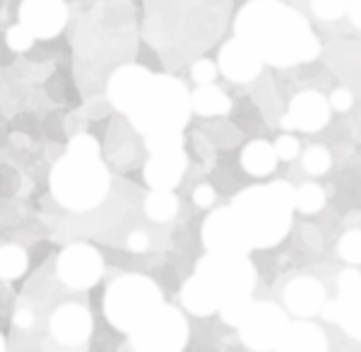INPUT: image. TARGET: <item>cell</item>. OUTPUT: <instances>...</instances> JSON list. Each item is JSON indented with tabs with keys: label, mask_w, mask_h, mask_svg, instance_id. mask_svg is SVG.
Masks as SVG:
<instances>
[{
	"label": "cell",
	"mask_w": 361,
	"mask_h": 352,
	"mask_svg": "<svg viewBox=\"0 0 361 352\" xmlns=\"http://www.w3.org/2000/svg\"><path fill=\"white\" fill-rule=\"evenodd\" d=\"M250 307H253L250 297H234V299H226L222 307H219V316H222V321H224L226 326L238 328V326L243 324V319L248 316Z\"/></svg>",
	"instance_id": "484cf974"
},
{
	"label": "cell",
	"mask_w": 361,
	"mask_h": 352,
	"mask_svg": "<svg viewBox=\"0 0 361 352\" xmlns=\"http://www.w3.org/2000/svg\"><path fill=\"white\" fill-rule=\"evenodd\" d=\"M219 73L231 82H250L260 75L265 61L243 39H229L219 51Z\"/></svg>",
	"instance_id": "4fadbf2b"
},
{
	"label": "cell",
	"mask_w": 361,
	"mask_h": 352,
	"mask_svg": "<svg viewBox=\"0 0 361 352\" xmlns=\"http://www.w3.org/2000/svg\"><path fill=\"white\" fill-rule=\"evenodd\" d=\"M195 275L217 292L222 304L234 297H250L255 290V268L246 256L207 254L197 261Z\"/></svg>",
	"instance_id": "52a82bcc"
},
{
	"label": "cell",
	"mask_w": 361,
	"mask_h": 352,
	"mask_svg": "<svg viewBox=\"0 0 361 352\" xmlns=\"http://www.w3.org/2000/svg\"><path fill=\"white\" fill-rule=\"evenodd\" d=\"M275 352H328V338L316 324L301 319L289 324Z\"/></svg>",
	"instance_id": "ac0fdd59"
},
{
	"label": "cell",
	"mask_w": 361,
	"mask_h": 352,
	"mask_svg": "<svg viewBox=\"0 0 361 352\" xmlns=\"http://www.w3.org/2000/svg\"><path fill=\"white\" fill-rule=\"evenodd\" d=\"M190 114H193V95L188 87L171 75H154L128 119L140 136L152 138L164 133H183Z\"/></svg>",
	"instance_id": "3957f363"
},
{
	"label": "cell",
	"mask_w": 361,
	"mask_h": 352,
	"mask_svg": "<svg viewBox=\"0 0 361 352\" xmlns=\"http://www.w3.org/2000/svg\"><path fill=\"white\" fill-rule=\"evenodd\" d=\"M149 155H161V152H171V150H183V136L180 133H164V136H152L145 138Z\"/></svg>",
	"instance_id": "f1b7e54d"
},
{
	"label": "cell",
	"mask_w": 361,
	"mask_h": 352,
	"mask_svg": "<svg viewBox=\"0 0 361 352\" xmlns=\"http://www.w3.org/2000/svg\"><path fill=\"white\" fill-rule=\"evenodd\" d=\"M214 198H217V193H214L212 186H207V184L197 186L193 193V201H195V205H200V208H209V205L214 203Z\"/></svg>",
	"instance_id": "d590c367"
},
{
	"label": "cell",
	"mask_w": 361,
	"mask_h": 352,
	"mask_svg": "<svg viewBox=\"0 0 361 352\" xmlns=\"http://www.w3.org/2000/svg\"><path fill=\"white\" fill-rule=\"evenodd\" d=\"M68 152L80 157H102V148H99L97 138L87 136V133H80L68 143Z\"/></svg>",
	"instance_id": "1f68e13d"
},
{
	"label": "cell",
	"mask_w": 361,
	"mask_h": 352,
	"mask_svg": "<svg viewBox=\"0 0 361 352\" xmlns=\"http://www.w3.org/2000/svg\"><path fill=\"white\" fill-rule=\"evenodd\" d=\"M337 304H340L342 331L354 340H361V280L349 287V290H342Z\"/></svg>",
	"instance_id": "44dd1931"
},
{
	"label": "cell",
	"mask_w": 361,
	"mask_h": 352,
	"mask_svg": "<svg viewBox=\"0 0 361 352\" xmlns=\"http://www.w3.org/2000/svg\"><path fill=\"white\" fill-rule=\"evenodd\" d=\"M275 150H277V157L284 162L294 160L296 155H299V140L294 136H279L275 140Z\"/></svg>",
	"instance_id": "836d02e7"
},
{
	"label": "cell",
	"mask_w": 361,
	"mask_h": 352,
	"mask_svg": "<svg viewBox=\"0 0 361 352\" xmlns=\"http://www.w3.org/2000/svg\"><path fill=\"white\" fill-rule=\"evenodd\" d=\"M161 290L145 275H123L109 285L104 295V312L116 331L133 333L135 328L161 307Z\"/></svg>",
	"instance_id": "5b68a950"
},
{
	"label": "cell",
	"mask_w": 361,
	"mask_h": 352,
	"mask_svg": "<svg viewBox=\"0 0 361 352\" xmlns=\"http://www.w3.org/2000/svg\"><path fill=\"white\" fill-rule=\"evenodd\" d=\"M301 164H304V169L311 176H320V174H325L330 169V164H333V157H330V152L325 150V148L316 145V148H308L304 152V157H301Z\"/></svg>",
	"instance_id": "4316f807"
},
{
	"label": "cell",
	"mask_w": 361,
	"mask_h": 352,
	"mask_svg": "<svg viewBox=\"0 0 361 352\" xmlns=\"http://www.w3.org/2000/svg\"><path fill=\"white\" fill-rule=\"evenodd\" d=\"M347 15H349V20H352V25L361 29V0H349Z\"/></svg>",
	"instance_id": "f35d334b"
},
{
	"label": "cell",
	"mask_w": 361,
	"mask_h": 352,
	"mask_svg": "<svg viewBox=\"0 0 361 352\" xmlns=\"http://www.w3.org/2000/svg\"><path fill=\"white\" fill-rule=\"evenodd\" d=\"M320 316H323L325 321H340V304H337V299L335 302H325Z\"/></svg>",
	"instance_id": "74e56055"
},
{
	"label": "cell",
	"mask_w": 361,
	"mask_h": 352,
	"mask_svg": "<svg viewBox=\"0 0 361 352\" xmlns=\"http://www.w3.org/2000/svg\"><path fill=\"white\" fill-rule=\"evenodd\" d=\"M330 111H333V104L320 95V92L313 90L299 92L292 99V104H289V116L294 119L296 128L304 133L323 131L330 121Z\"/></svg>",
	"instance_id": "9a60e30c"
},
{
	"label": "cell",
	"mask_w": 361,
	"mask_h": 352,
	"mask_svg": "<svg viewBox=\"0 0 361 352\" xmlns=\"http://www.w3.org/2000/svg\"><path fill=\"white\" fill-rule=\"evenodd\" d=\"M145 213L152 222H159V225H164V222L173 220L178 213V198L173 191H166V189H157L149 193L147 198H145Z\"/></svg>",
	"instance_id": "603a6c76"
},
{
	"label": "cell",
	"mask_w": 361,
	"mask_h": 352,
	"mask_svg": "<svg viewBox=\"0 0 361 352\" xmlns=\"http://www.w3.org/2000/svg\"><path fill=\"white\" fill-rule=\"evenodd\" d=\"M279 157L275 145L265 143V140H253L241 152V167L246 169L250 176H267L275 172Z\"/></svg>",
	"instance_id": "ffe728a7"
},
{
	"label": "cell",
	"mask_w": 361,
	"mask_h": 352,
	"mask_svg": "<svg viewBox=\"0 0 361 352\" xmlns=\"http://www.w3.org/2000/svg\"><path fill=\"white\" fill-rule=\"evenodd\" d=\"M180 299H183V307L193 316H209V314L219 312V307H222V299L217 297V292L195 273H193V278L185 280Z\"/></svg>",
	"instance_id": "d6986e66"
},
{
	"label": "cell",
	"mask_w": 361,
	"mask_h": 352,
	"mask_svg": "<svg viewBox=\"0 0 361 352\" xmlns=\"http://www.w3.org/2000/svg\"><path fill=\"white\" fill-rule=\"evenodd\" d=\"M188 167V155L183 150L161 152V155H152L145 164V181L152 191L166 189L173 191L180 184Z\"/></svg>",
	"instance_id": "2e32d148"
},
{
	"label": "cell",
	"mask_w": 361,
	"mask_h": 352,
	"mask_svg": "<svg viewBox=\"0 0 361 352\" xmlns=\"http://www.w3.org/2000/svg\"><path fill=\"white\" fill-rule=\"evenodd\" d=\"M154 75L149 73L147 68L135 66V63H128V66H121L116 73L109 78L106 85V95L109 102L116 111L121 114H130L133 107L140 102V97L145 95V90L149 87Z\"/></svg>",
	"instance_id": "8fae6325"
},
{
	"label": "cell",
	"mask_w": 361,
	"mask_h": 352,
	"mask_svg": "<svg viewBox=\"0 0 361 352\" xmlns=\"http://www.w3.org/2000/svg\"><path fill=\"white\" fill-rule=\"evenodd\" d=\"M234 37L275 68L311 63L320 54V41L308 20L282 0H250L243 5L234 22Z\"/></svg>",
	"instance_id": "6da1fadb"
},
{
	"label": "cell",
	"mask_w": 361,
	"mask_h": 352,
	"mask_svg": "<svg viewBox=\"0 0 361 352\" xmlns=\"http://www.w3.org/2000/svg\"><path fill=\"white\" fill-rule=\"evenodd\" d=\"M311 8L320 20H340L347 15L349 0H311Z\"/></svg>",
	"instance_id": "f546056e"
},
{
	"label": "cell",
	"mask_w": 361,
	"mask_h": 352,
	"mask_svg": "<svg viewBox=\"0 0 361 352\" xmlns=\"http://www.w3.org/2000/svg\"><path fill=\"white\" fill-rule=\"evenodd\" d=\"M231 102L219 87L214 85H200L193 92V111L200 116H224L229 114Z\"/></svg>",
	"instance_id": "7402d4cb"
},
{
	"label": "cell",
	"mask_w": 361,
	"mask_h": 352,
	"mask_svg": "<svg viewBox=\"0 0 361 352\" xmlns=\"http://www.w3.org/2000/svg\"><path fill=\"white\" fill-rule=\"evenodd\" d=\"M337 251L347 263H361V230H349L342 234Z\"/></svg>",
	"instance_id": "83f0119b"
},
{
	"label": "cell",
	"mask_w": 361,
	"mask_h": 352,
	"mask_svg": "<svg viewBox=\"0 0 361 352\" xmlns=\"http://www.w3.org/2000/svg\"><path fill=\"white\" fill-rule=\"evenodd\" d=\"M330 104H333L335 111H349L354 104V95L345 87H340V90H335L333 95H330Z\"/></svg>",
	"instance_id": "e575fe53"
},
{
	"label": "cell",
	"mask_w": 361,
	"mask_h": 352,
	"mask_svg": "<svg viewBox=\"0 0 361 352\" xmlns=\"http://www.w3.org/2000/svg\"><path fill=\"white\" fill-rule=\"evenodd\" d=\"M202 244L207 254L248 256V251L253 249L234 208H219L207 217L202 225Z\"/></svg>",
	"instance_id": "9c48e42d"
},
{
	"label": "cell",
	"mask_w": 361,
	"mask_h": 352,
	"mask_svg": "<svg viewBox=\"0 0 361 352\" xmlns=\"http://www.w3.org/2000/svg\"><path fill=\"white\" fill-rule=\"evenodd\" d=\"M289 328V319L277 304L253 302L248 316L238 326V336L243 345L253 352H275L284 331Z\"/></svg>",
	"instance_id": "ba28073f"
},
{
	"label": "cell",
	"mask_w": 361,
	"mask_h": 352,
	"mask_svg": "<svg viewBox=\"0 0 361 352\" xmlns=\"http://www.w3.org/2000/svg\"><path fill=\"white\" fill-rule=\"evenodd\" d=\"M231 208L241 220L250 246L253 249H270V246L282 242L292 230L296 191L287 181L250 186V189L238 193Z\"/></svg>",
	"instance_id": "7a4b0ae2"
},
{
	"label": "cell",
	"mask_w": 361,
	"mask_h": 352,
	"mask_svg": "<svg viewBox=\"0 0 361 352\" xmlns=\"http://www.w3.org/2000/svg\"><path fill=\"white\" fill-rule=\"evenodd\" d=\"M128 246H130V251H135V254L147 251V246H149L147 234H145V232H133L130 237H128Z\"/></svg>",
	"instance_id": "8d00e7d4"
},
{
	"label": "cell",
	"mask_w": 361,
	"mask_h": 352,
	"mask_svg": "<svg viewBox=\"0 0 361 352\" xmlns=\"http://www.w3.org/2000/svg\"><path fill=\"white\" fill-rule=\"evenodd\" d=\"M51 193L63 208L87 213L104 203L111 189V176L102 157H80L66 152L51 169Z\"/></svg>",
	"instance_id": "277c9868"
},
{
	"label": "cell",
	"mask_w": 361,
	"mask_h": 352,
	"mask_svg": "<svg viewBox=\"0 0 361 352\" xmlns=\"http://www.w3.org/2000/svg\"><path fill=\"white\" fill-rule=\"evenodd\" d=\"M325 302V287L318 283L316 278H294L292 283L284 290V304L294 316H301V319H311V316H318L323 312Z\"/></svg>",
	"instance_id": "e0dca14e"
},
{
	"label": "cell",
	"mask_w": 361,
	"mask_h": 352,
	"mask_svg": "<svg viewBox=\"0 0 361 352\" xmlns=\"http://www.w3.org/2000/svg\"><path fill=\"white\" fill-rule=\"evenodd\" d=\"M56 273L73 290H90L104 275V258L90 244H70L58 256Z\"/></svg>",
	"instance_id": "30bf717a"
},
{
	"label": "cell",
	"mask_w": 361,
	"mask_h": 352,
	"mask_svg": "<svg viewBox=\"0 0 361 352\" xmlns=\"http://www.w3.org/2000/svg\"><path fill=\"white\" fill-rule=\"evenodd\" d=\"M323 205H325V193L318 184H304L296 189V210L313 215L318 210H323Z\"/></svg>",
	"instance_id": "d4e9b609"
},
{
	"label": "cell",
	"mask_w": 361,
	"mask_h": 352,
	"mask_svg": "<svg viewBox=\"0 0 361 352\" xmlns=\"http://www.w3.org/2000/svg\"><path fill=\"white\" fill-rule=\"evenodd\" d=\"M128 336L135 352H183L188 345V321L176 307L161 304Z\"/></svg>",
	"instance_id": "8992f818"
},
{
	"label": "cell",
	"mask_w": 361,
	"mask_h": 352,
	"mask_svg": "<svg viewBox=\"0 0 361 352\" xmlns=\"http://www.w3.org/2000/svg\"><path fill=\"white\" fill-rule=\"evenodd\" d=\"M217 73H219V66L207 61V58H200L197 63H193V70H190V75H193V80L197 85H212Z\"/></svg>",
	"instance_id": "d6a6232c"
},
{
	"label": "cell",
	"mask_w": 361,
	"mask_h": 352,
	"mask_svg": "<svg viewBox=\"0 0 361 352\" xmlns=\"http://www.w3.org/2000/svg\"><path fill=\"white\" fill-rule=\"evenodd\" d=\"M15 326L17 328H29L34 324V314L29 312V309H20V312H15Z\"/></svg>",
	"instance_id": "ab89813d"
},
{
	"label": "cell",
	"mask_w": 361,
	"mask_h": 352,
	"mask_svg": "<svg viewBox=\"0 0 361 352\" xmlns=\"http://www.w3.org/2000/svg\"><path fill=\"white\" fill-rule=\"evenodd\" d=\"M51 336L68 348L82 345L92 336V314L80 304H63L51 314Z\"/></svg>",
	"instance_id": "5bb4252c"
},
{
	"label": "cell",
	"mask_w": 361,
	"mask_h": 352,
	"mask_svg": "<svg viewBox=\"0 0 361 352\" xmlns=\"http://www.w3.org/2000/svg\"><path fill=\"white\" fill-rule=\"evenodd\" d=\"M27 251L20 249V246L15 244H5L3 249H0V275H3V280H17L22 273L27 271Z\"/></svg>",
	"instance_id": "cb8c5ba5"
},
{
	"label": "cell",
	"mask_w": 361,
	"mask_h": 352,
	"mask_svg": "<svg viewBox=\"0 0 361 352\" xmlns=\"http://www.w3.org/2000/svg\"><path fill=\"white\" fill-rule=\"evenodd\" d=\"M279 126H282L284 131H294V128H296V123H294L292 116H289V114H284L282 119H279Z\"/></svg>",
	"instance_id": "60d3db41"
},
{
	"label": "cell",
	"mask_w": 361,
	"mask_h": 352,
	"mask_svg": "<svg viewBox=\"0 0 361 352\" xmlns=\"http://www.w3.org/2000/svg\"><path fill=\"white\" fill-rule=\"evenodd\" d=\"M20 22L37 39H51L68 25L66 0H22Z\"/></svg>",
	"instance_id": "7c38bea8"
},
{
	"label": "cell",
	"mask_w": 361,
	"mask_h": 352,
	"mask_svg": "<svg viewBox=\"0 0 361 352\" xmlns=\"http://www.w3.org/2000/svg\"><path fill=\"white\" fill-rule=\"evenodd\" d=\"M5 39H8V46L13 51H17V54H22V51H29L34 44V34L29 32V29L22 25V22H17V25H13L8 29V34H5Z\"/></svg>",
	"instance_id": "4dcf8cb0"
}]
</instances>
